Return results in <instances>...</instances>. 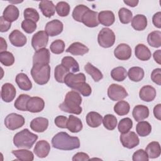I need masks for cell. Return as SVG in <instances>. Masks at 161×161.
<instances>
[{
    "instance_id": "obj_61",
    "label": "cell",
    "mask_w": 161,
    "mask_h": 161,
    "mask_svg": "<svg viewBox=\"0 0 161 161\" xmlns=\"http://www.w3.org/2000/svg\"><path fill=\"white\" fill-rule=\"evenodd\" d=\"M0 42H1V52L6 51L7 49V43L5 40L3 38H0Z\"/></svg>"
},
{
    "instance_id": "obj_45",
    "label": "cell",
    "mask_w": 161,
    "mask_h": 161,
    "mask_svg": "<svg viewBox=\"0 0 161 161\" xmlns=\"http://www.w3.org/2000/svg\"><path fill=\"white\" fill-rule=\"evenodd\" d=\"M0 62L1 63L6 66L9 67L12 65L14 62V57L12 53L8 52V51H4L0 52Z\"/></svg>"
},
{
    "instance_id": "obj_50",
    "label": "cell",
    "mask_w": 161,
    "mask_h": 161,
    "mask_svg": "<svg viewBox=\"0 0 161 161\" xmlns=\"http://www.w3.org/2000/svg\"><path fill=\"white\" fill-rule=\"evenodd\" d=\"M23 16L25 19H30L35 21V23L38 22L40 19V15L38 11L32 8H28L24 10Z\"/></svg>"
},
{
    "instance_id": "obj_30",
    "label": "cell",
    "mask_w": 161,
    "mask_h": 161,
    "mask_svg": "<svg viewBox=\"0 0 161 161\" xmlns=\"http://www.w3.org/2000/svg\"><path fill=\"white\" fill-rule=\"evenodd\" d=\"M131 26L136 31L144 30L147 26V19L143 14H136L131 20Z\"/></svg>"
},
{
    "instance_id": "obj_51",
    "label": "cell",
    "mask_w": 161,
    "mask_h": 161,
    "mask_svg": "<svg viewBox=\"0 0 161 161\" xmlns=\"http://www.w3.org/2000/svg\"><path fill=\"white\" fill-rule=\"evenodd\" d=\"M36 24L30 19H25L21 23V28L26 33H32L36 29Z\"/></svg>"
},
{
    "instance_id": "obj_11",
    "label": "cell",
    "mask_w": 161,
    "mask_h": 161,
    "mask_svg": "<svg viewBox=\"0 0 161 161\" xmlns=\"http://www.w3.org/2000/svg\"><path fill=\"white\" fill-rule=\"evenodd\" d=\"M63 28L64 25L62 21L58 19H53L46 24L45 30L48 36H55L60 34Z\"/></svg>"
},
{
    "instance_id": "obj_12",
    "label": "cell",
    "mask_w": 161,
    "mask_h": 161,
    "mask_svg": "<svg viewBox=\"0 0 161 161\" xmlns=\"http://www.w3.org/2000/svg\"><path fill=\"white\" fill-rule=\"evenodd\" d=\"M97 15L98 13L96 11L89 9L83 14L82 17V23L89 28L96 27L99 24L97 19Z\"/></svg>"
},
{
    "instance_id": "obj_44",
    "label": "cell",
    "mask_w": 161,
    "mask_h": 161,
    "mask_svg": "<svg viewBox=\"0 0 161 161\" xmlns=\"http://www.w3.org/2000/svg\"><path fill=\"white\" fill-rule=\"evenodd\" d=\"M118 16L121 23L128 24L132 20L133 14L130 9L126 8H121L118 11Z\"/></svg>"
},
{
    "instance_id": "obj_31",
    "label": "cell",
    "mask_w": 161,
    "mask_h": 161,
    "mask_svg": "<svg viewBox=\"0 0 161 161\" xmlns=\"http://www.w3.org/2000/svg\"><path fill=\"white\" fill-rule=\"evenodd\" d=\"M145 152L150 158L158 157L161 153L160 143L158 142H152L149 143L145 148Z\"/></svg>"
},
{
    "instance_id": "obj_42",
    "label": "cell",
    "mask_w": 161,
    "mask_h": 161,
    "mask_svg": "<svg viewBox=\"0 0 161 161\" xmlns=\"http://www.w3.org/2000/svg\"><path fill=\"white\" fill-rule=\"evenodd\" d=\"M72 89L80 93L84 96H89L91 95L92 92V89L89 84L86 83V82H82L75 85Z\"/></svg>"
},
{
    "instance_id": "obj_23",
    "label": "cell",
    "mask_w": 161,
    "mask_h": 161,
    "mask_svg": "<svg viewBox=\"0 0 161 161\" xmlns=\"http://www.w3.org/2000/svg\"><path fill=\"white\" fill-rule=\"evenodd\" d=\"M135 54L137 58L142 61L148 60L152 56L150 49L142 43H139L135 47Z\"/></svg>"
},
{
    "instance_id": "obj_21",
    "label": "cell",
    "mask_w": 161,
    "mask_h": 161,
    "mask_svg": "<svg viewBox=\"0 0 161 161\" xmlns=\"http://www.w3.org/2000/svg\"><path fill=\"white\" fill-rule=\"evenodd\" d=\"M132 115L136 121H143L148 117L149 109L146 106L136 105L133 109Z\"/></svg>"
},
{
    "instance_id": "obj_56",
    "label": "cell",
    "mask_w": 161,
    "mask_h": 161,
    "mask_svg": "<svg viewBox=\"0 0 161 161\" xmlns=\"http://www.w3.org/2000/svg\"><path fill=\"white\" fill-rule=\"evenodd\" d=\"M72 160L73 161H86L89 160V156L84 152H78L75 153Z\"/></svg>"
},
{
    "instance_id": "obj_15",
    "label": "cell",
    "mask_w": 161,
    "mask_h": 161,
    "mask_svg": "<svg viewBox=\"0 0 161 161\" xmlns=\"http://www.w3.org/2000/svg\"><path fill=\"white\" fill-rule=\"evenodd\" d=\"M45 107L43 99L40 97H31L27 103V111L31 113H39Z\"/></svg>"
},
{
    "instance_id": "obj_22",
    "label": "cell",
    "mask_w": 161,
    "mask_h": 161,
    "mask_svg": "<svg viewBox=\"0 0 161 161\" xmlns=\"http://www.w3.org/2000/svg\"><path fill=\"white\" fill-rule=\"evenodd\" d=\"M97 19L101 25L109 26L114 23L115 16L111 11H102L98 13Z\"/></svg>"
},
{
    "instance_id": "obj_25",
    "label": "cell",
    "mask_w": 161,
    "mask_h": 161,
    "mask_svg": "<svg viewBox=\"0 0 161 161\" xmlns=\"http://www.w3.org/2000/svg\"><path fill=\"white\" fill-rule=\"evenodd\" d=\"M65 51L74 55H84L88 53L89 48L80 42H74L72 43Z\"/></svg>"
},
{
    "instance_id": "obj_40",
    "label": "cell",
    "mask_w": 161,
    "mask_h": 161,
    "mask_svg": "<svg viewBox=\"0 0 161 161\" xmlns=\"http://www.w3.org/2000/svg\"><path fill=\"white\" fill-rule=\"evenodd\" d=\"M130 109V104L125 101H119L114 106V112L119 116H124L127 114Z\"/></svg>"
},
{
    "instance_id": "obj_19",
    "label": "cell",
    "mask_w": 161,
    "mask_h": 161,
    "mask_svg": "<svg viewBox=\"0 0 161 161\" xmlns=\"http://www.w3.org/2000/svg\"><path fill=\"white\" fill-rule=\"evenodd\" d=\"M48 126V119L43 117H37L32 119L30 123V128L33 131L38 133L45 131Z\"/></svg>"
},
{
    "instance_id": "obj_6",
    "label": "cell",
    "mask_w": 161,
    "mask_h": 161,
    "mask_svg": "<svg viewBox=\"0 0 161 161\" xmlns=\"http://www.w3.org/2000/svg\"><path fill=\"white\" fill-rule=\"evenodd\" d=\"M25 122V118L23 116L14 113L9 114L4 119L6 127L11 130H14L22 127Z\"/></svg>"
},
{
    "instance_id": "obj_28",
    "label": "cell",
    "mask_w": 161,
    "mask_h": 161,
    "mask_svg": "<svg viewBox=\"0 0 161 161\" xmlns=\"http://www.w3.org/2000/svg\"><path fill=\"white\" fill-rule=\"evenodd\" d=\"M16 82L19 88L23 91H29L32 88V83L26 74L19 73L16 76Z\"/></svg>"
},
{
    "instance_id": "obj_54",
    "label": "cell",
    "mask_w": 161,
    "mask_h": 161,
    "mask_svg": "<svg viewBox=\"0 0 161 161\" xmlns=\"http://www.w3.org/2000/svg\"><path fill=\"white\" fill-rule=\"evenodd\" d=\"M67 120L68 119L66 116L60 115L55 118V124L58 128H67Z\"/></svg>"
},
{
    "instance_id": "obj_35",
    "label": "cell",
    "mask_w": 161,
    "mask_h": 161,
    "mask_svg": "<svg viewBox=\"0 0 161 161\" xmlns=\"http://www.w3.org/2000/svg\"><path fill=\"white\" fill-rule=\"evenodd\" d=\"M136 131L139 136H147L152 131V126L148 121H140L136 126Z\"/></svg>"
},
{
    "instance_id": "obj_47",
    "label": "cell",
    "mask_w": 161,
    "mask_h": 161,
    "mask_svg": "<svg viewBox=\"0 0 161 161\" xmlns=\"http://www.w3.org/2000/svg\"><path fill=\"white\" fill-rule=\"evenodd\" d=\"M70 5L65 1L58 2L55 7L57 13L61 17H65L69 15L70 13Z\"/></svg>"
},
{
    "instance_id": "obj_43",
    "label": "cell",
    "mask_w": 161,
    "mask_h": 161,
    "mask_svg": "<svg viewBox=\"0 0 161 161\" xmlns=\"http://www.w3.org/2000/svg\"><path fill=\"white\" fill-rule=\"evenodd\" d=\"M117 118L113 114H106L103 119V125L108 130H113L117 126Z\"/></svg>"
},
{
    "instance_id": "obj_32",
    "label": "cell",
    "mask_w": 161,
    "mask_h": 161,
    "mask_svg": "<svg viewBox=\"0 0 161 161\" xmlns=\"http://www.w3.org/2000/svg\"><path fill=\"white\" fill-rule=\"evenodd\" d=\"M144 74V70L142 68L140 67H133L128 70L127 75L131 80L139 82L143 79Z\"/></svg>"
},
{
    "instance_id": "obj_37",
    "label": "cell",
    "mask_w": 161,
    "mask_h": 161,
    "mask_svg": "<svg viewBox=\"0 0 161 161\" xmlns=\"http://www.w3.org/2000/svg\"><path fill=\"white\" fill-rule=\"evenodd\" d=\"M147 42L152 47H160L161 46V32L153 31L150 33L147 36Z\"/></svg>"
},
{
    "instance_id": "obj_13",
    "label": "cell",
    "mask_w": 161,
    "mask_h": 161,
    "mask_svg": "<svg viewBox=\"0 0 161 161\" xmlns=\"http://www.w3.org/2000/svg\"><path fill=\"white\" fill-rule=\"evenodd\" d=\"M114 55L119 60H128L131 56V48L126 43H120L114 49Z\"/></svg>"
},
{
    "instance_id": "obj_2",
    "label": "cell",
    "mask_w": 161,
    "mask_h": 161,
    "mask_svg": "<svg viewBox=\"0 0 161 161\" xmlns=\"http://www.w3.org/2000/svg\"><path fill=\"white\" fill-rule=\"evenodd\" d=\"M82 97L80 94L75 91L68 92L64 99V101L60 104L58 108L63 111L75 114H80L82 113Z\"/></svg>"
},
{
    "instance_id": "obj_3",
    "label": "cell",
    "mask_w": 161,
    "mask_h": 161,
    "mask_svg": "<svg viewBox=\"0 0 161 161\" xmlns=\"http://www.w3.org/2000/svg\"><path fill=\"white\" fill-rule=\"evenodd\" d=\"M38 135L25 128L16 133L13 137L14 145L19 148L30 149L38 139Z\"/></svg>"
},
{
    "instance_id": "obj_60",
    "label": "cell",
    "mask_w": 161,
    "mask_h": 161,
    "mask_svg": "<svg viewBox=\"0 0 161 161\" xmlns=\"http://www.w3.org/2000/svg\"><path fill=\"white\" fill-rule=\"evenodd\" d=\"M124 3L127 4L128 6L130 7H135L137 6V4L139 3V1L138 0H124Z\"/></svg>"
},
{
    "instance_id": "obj_36",
    "label": "cell",
    "mask_w": 161,
    "mask_h": 161,
    "mask_svg": "<svg viewBox=\"0 0 161 161\" xmlns=\"http://www.w3.org/2000/svg\"><path fill=\"white\" fill-rule=\"evenodd\" d=\"M12 153L17 158L18 160L22 161H32L34 159L33 153L28 150L25 149H20L13 150Z\"/></svg>"
},
{
    "instance_id": "obj_17",
    "label": "cell",
    "mask_w": 161,
    "mask_h": 161,
    "mask_svg": "<svg viewBox=\"0 0 161 161\" xmlns=\"http://www.w3.org/2000/svg\"><path fill=\"white\" fill-rule=\"evenodd\" d=\"M50 151V145L49 143L45 140L38 141L33 149L34 153L39 158L46 157Z\"/></svg>"
},
{
    "instance_id": "obj_10",
    "label": "cell",
    "mask_w": 161,
    "mask_h": 161,
    "mask_svg": "<svg viewBox=\"0 0 161 161\" xmlns=\"http://www.w3.org/2000/svg\"><path fill=\"white\" fill-rule=\"evenodd\" d=\"M50 51L46 48H43L35 52L33 57V65H47L50 62Z\"/></svg>"
},
{
    "instance_id": "obj_7",
    "label": "cell",
    "mask_w": 161,
    "mask_h": 161,
    "mask_svg": "<svg viewBox=\"0 0 161 161\" xmlns=\"http://www.w3.org/2000/svg\"><path fill=\"white\" fill-rule=\"evenodd\" d=\"M108 96L112 101H116L125 99L128 96V94L123 86L116 84H112L108 89Z\"/></svg>"
},
{
    "instance_id": "obj_14",
    "label": "cell",
    "mask_w": 161,
    "mask_h": 161,
    "mask_svg": "<svg viewBox=\"0 0 161 161\" xmlns=\"http://www.w3.org/2000/svg\"><path fill=\"white\" fill-rule=\"evenodd\" d=\"M16 91L14 86L10 83H5L1 87V98L6 103L11 102L15 97Z\"/></svg>"
},
{
    "instance_id": "obj_41",
    "label": "cell",
    "mask_w": 161,
    "mask_h": 161,
    "mask_svg": "<svg viewBox=\"0 0 161 161\" xmlns=\"http://www.w3.org/2000/svg\"><path fill=\"white\" fill-rule=\"evenodd\" d=\"M111 76L113 80L121 82L126 78L127 72L123 67H117L111 70Z\"/></svg>"
},
{
    "instance_id": "obj_53",
    "label": "cell",
    "mask_w": 161,
    "mask_h": 161,
    "mask_svg": "<svg viewBox=\"0 0 161 161\" xmlns=\"http://www.w3.org/2000/svg\"><path fill=\"white\" fill-rule=\"evenodd\" d=\"M151 79L152 81L158 86L161 85V69H155L151 74Z\"/></svg>"
},
{
    "instance_id": "obj_52",
    "label": "cell",
    "mask_w": 161,
    "mask_h": 161,
    "mask_svg": "<svg viewBox=\"0 0 161 161\" xmlns=\"http://www.w3.org/2000/svg\"><path fill=\"white\" fill-rule=\"evenodd\" d=\"M149 159L147 153L145 150L143 149H139L135 152L132 156V160L133 161H148Z\"/></svg>"
},
{
    "instance_id": "obj_18",
    "label": "cell",
    "mask_w": 161,
    "mask_h": 161,
    "mask_svg": "<svg viewBox=\"0 0 161 161\" xmlns=\"http://www.w3.org/2000/svg\"><path fill=\"white\" fill-rule=\"evenodd\" d=\"M155 89L150 85L143 86L139 92L140 98L145 102L152 101L156 97Z\"/></svg>"
},
{
    "instance_id": "obj_9",
    "label": "cell",
    "mask_w": 161,
    "mask_h": 161,
    "mask_svg": "<svg viewBox=\"0 0 161 161\" xmlns=\"http://www.w3.org/2000/svg\"><path fill=\"white\" fill-rule=\"evenodd\" d=\"M48 42V35L45 31H39L33 35L31 38L32 47L35 50L45 48Z\"/></svg>"
},
{
    "instance_id": "obj_8",
    "label": "cell",
    "mask_w": 161,
    "mask_h": 161,
    "mask_svg": "<svg viewBox=\"0 0 161 161\" xmlns=\"http://www.w3.org/2000/svg\"><path fill=\"white\" fill-rule=\"evenodd\" d=\"M119 139L122 145L128 149L133 148L140 143L138 136L133 131H129L126 133H121Z\"/></svg>"
},
{
    "instance_id": "obj_49",
    "label": "cell",
    "mask_w": 161,
    "mask_h": 161,
    "mask_svg": "<svg viewBox=\"0 0 161 161\" xmlns=\"http://www.w3.org/2000/svg\"><path fill=\"white\" fill-rule=\"evenodd\" d=\"M50 51L55 54H60L65 49V43L63 40L58 39L53 41L50 46Z\"/></svg>"
},
{
    "instance_id": "obj_46",
    "label": "cell",
    "mask_w": 161,
    "mask_h": 161,
    "mask_svg": "<svg viewBox=\"0 0 161 161\" xmlns=\"http://www.w3.org/2000/svg\"><path fill=\"white\" fill-rule=\"evenodd\" d=\"M89 9V8L87 6L84 4H79L76 6L72 11L73 18L78 22H82V17L83 14Z\"/></svg>"
},
{
    "instance_id": "obj_34",
    "label": "cell",
    "mask_w": 161,
    "mask_h": 161,
    "mask_svg": "<svg viewBox=\"0 0 161 161\" xmlns=\"http://www.w3.org/2000/svg\"><path fill=\"white\" fill-rule=\"evenodd\" d=\"M84 70L88 74H89L92 77L95 82H99L103 77L102 72L97 68L95 67L89 62H87L85 65Z\"/></svg>"
},
{
    "instance_id": "obj_57",
    "label": "cell",
    "mask_w": 161,
    "mask_h": 161,
    "mask_svg": "<svg viewBox=\"0 0 161 161\" xmlns=\"http://www.w3.org/2000/svg\"><path fill=\"white\" fill-rule=\"evenodd\" d=\"M152 22L153 25L158 28H161V12L158 11L153 14L152 17Z\"/></svg>"
},
{
    "instance_id": "obj_38",
    "label": "cell",
    "mask_w": 161,
    "mask_h": 161,
    "mask_svg": "<svg viewBox=\"0 0 161 161\" xmlns=\"http://www.w3.org/2000/svg\"><path fill=\"white\" fill-rule=\"evenodd\" d=\"M70 72L69 69L62 64L57 65L54 70V77L55 80L60 83H64L65 76Z\"/></svg>"
},
{
    "instance_id": "obj_27",
    "label": "cell",
    "mask_w": 161,
    "mask_h": 161,
    "mask_svg": "<svg viewBox=\"0 0 161 161\" xmlns=\"http://www.w3.org/2000/svg\"><path fill=\"white\" fill-rule=\"evenodd\" d=\"M82 127L83 125L80 119L74 115H70L69 116L67 123V128L72 133H78L82 130Z\"/></svg>"
},
{
    "instance_id": "obj_20",
    "label": "cell",
    "mask_w": 161,
    "mask_h": 161,
    "mask_svg": "<svg viewBox=\"0 0 161 161\" xmlns=\"http://www.w3.org/2000/svg\"><path fill=\"white\" fill-rule=\"evenodd\" d=\"M86 75L83 73L74 74L69 72L64 79V83L70 88H72L75 85L79 82H86Z\"/></svg>"
},
{
    "instance_id": "obj_58",
    "label": "cell",
    "mask_w": 161,
    "mask_h": 161,
    "mask_svg": "<svg viewBox=\"0 0 161 161\" xmlns=\"http://www.w3.org/2000/svg\"><path fill=\"white\" fill-rule=\"evenodd\" d=\"M153 114L157 119L158 120L161 119V104H158L154 107Z\"/></svg>"
},
{
    "instance_id": "obj_39",
    "label": "cell",
    "mask_w": 161,
    "mask_h": 161,
    "mask_svg": "<svg viewBox=\"0 0 161 161\" xmlns=\"http://www.w3.org/2000/svg\"><path fill=\"white\" fill-rule=\"evenodd\" d=\"M30 97H31L28 94H20L14 102V108L19 111H27V103Z\"/></svg>"
},
{
    "instance_id": "obj_5",
    "label": "cell",
    "mask_w": 161,
    "mask_h": 161,
    "mask_svg": "<svg viewBox=\"0 0 161 161\" xmlns=\"http://www.w3.org/2000/svg\"><path fill=\"white\" fill-rule=\"evenodd\" d=\"M114 33L108 28H103L99 32L97 42L99 45L103 48L112 47L115 42Z\"/></svg>"
},
{
    "instance_id": "obj_4",
    "label": "cell",
    "mask_w": 161,
    "mask_h": 161,
    "mask_svg": "<svg viewBox=\"0 0 161 161\" xmlns=\"http://www.w3.org/2000/svg\"><path fill=\"white\" fill-rule=\"evenodd\" d=\"M31 75L36 84L39 85L46 84L50 77V66L48 64H35L31 69Z\"/></svg>"
},
{
    "instance_id": "obj_55",
    "label": "cell",
    "mask_w": 161,
    "mask_h": 161,
    "mask_svg": "<svg viewBox=\"0 0 161 161\" xmlns=\"http://www.w3.org/2000/svg\"><path fill=\"white\" fill-rule=\"evenodd\" d=\"M11 26V23L6 20L3 16L0 17V31L1 32L8 31Z\"/></svg>"
},
{
    "instance_id": "obj_26",
    "label": "cell",
    "mask_w": 161,
    "mask_h": 161,
    "mask_svg": "<svg viewBox=\"0 0 161 161\" xmlns=\"http://www.w3.org/2000/svg\"><path fill=\"white\" fill-rule=\"evenodd\" d=\"M19 15V12L18 8L13 4L8 5L4 9L3 13V18L6 20L11 23L16 21L18 18Z\"/></svg>"
},
{
    "instance_id": "obj_16",
    "label": "cell",
    "mask_w": 161,
    "mask_h": 161,
    "mask_svg": "<svg viewBox=\"0 0 161 161\" xmlns=\"http://www.w3.org/2000/svg\"><path fill=\"white\" fill-rule=\"evenodd\" d=\"M9 40L13 46L17 47H23L27 42L26 36L18 30H14L9 34Z\"/></svg>"
},
{
    "instance_id": "obj_1",
    "label": "cell",
    "mask_w": 161,
    "mask_h": 161,
    "mask_svg": "<svg viewBox=\"0 0 161 161\" xmlns=\"http://www.w3.org/2000/svg\"><path fill=\"white\" fill-rule=\"evenodd\" d=\"M53 148L62 150H71L80 147V140L77 136H71L67 133L61 131L52 139Z\"/></svg>"
},
{
    "instance_id": "obj_59",
    "label": "cell",
    "mask_w": 161,
    "mask_h": 161,
    "mask_svg": "<svg viewBox=\"0 0 161 161\" xmlns=\"http://www.w3.org/2000/svg\"><path fill=\"white\" fill-rule=\"evenodd\" d=\"M160 55H161V50H158L157 51H155L153 53V58L155 60V61L159 65L161 64V59H160Z\"/></svg>"
},
{
    "instance_id": "obj_48",
    "label": "cell",
    "mask_w": 161,
    "mask_h": 161,
    "mask_svg": "<svg viewBox=\"0 0 161 161\" xmlns=\"http://www.w3.org/2000/svg\"><path fill=\"white\" fill-rule=\"evenodd\" d=\"M133 127V121L130 118H125L121 119L118 123V131L121 133L129 131Z\"/></svg>"
},
{
    "instance_id": "obj_29",
    "label": "cell",
    "mask_w": 161,
    "mask_h": 161,
    "mask_svg": "<svg viewBox=\"0 0 161 161\" xmlns=\"http://www.w3.org/2000/svg\"><path fill=\"white\" fill-rule=\"evenodd\" d=\"M103 122L102 116L94 111H91L86 116V123L90 127L97 128Z\"/></svg>"
},
{
    "instance_id": "obj_33",
    "label": "cell",
    "mask_w": 161,
    "mask_h": 161,
    "mask_svg": "<svg viewBox=\"0 0 161 161\" xmlns=\"http://www.w3.org/2000/svg\"><path fill=\"white\" fill-rule=\"evenodd\" d=\"M62 65L69 69V71L72 72V73L77 72L79 70V64L72 57H64L62 59Z\"/></svg>"
},
{
    "instance_id": "obj_24",
    "label": "cell",
    "mask_w": 161,
    "mask_h": 161,
    "mask_svg": "<svg viewBox=\"0 0 161 161\" xmlns=\"http://www.w3.org/2000/svg\"><path fill=\"white\" fill-rule=\"evenodd\" d=\"M39 9L44 16L50 18L55 13V6L52 1H42L39 3Z\"/></svg>"
}]
</instances>
